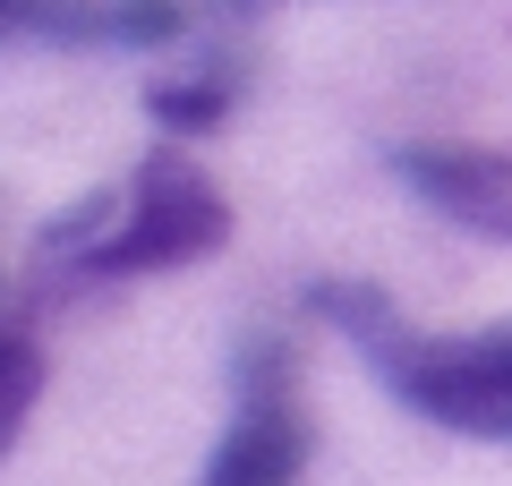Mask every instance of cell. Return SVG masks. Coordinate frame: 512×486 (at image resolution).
Returning a JSON list of instances; mask_svg holds the SVG:
<instances>
[{
	"instance_id": "cell-3",
	"label": "cell",
	"mask_w": 512,
	"mask_h": 486,
	"mask_svg": "<svg viewBox=\"0 0 512 486\" xmlns=\"http://www.w3.org/2000/svg\"><path fill=\"white\" fill-rule=\"evenodd\" d=\"M308 469V401H299V350L282 333H248L231 359V427L197 486H299Z\"/></svg>"
},
{
	"instance_id": "cell-8",
	"label": "cell",
	"mask_w": 512,
	"mask_h": 486,
	"mask_svg": "<svg viewBox=\"0 0 512 486\" xmlns=\"http://www.w3.org/2000/svg\"><path fill=\"white\" fill-rule=\"evenodd\" d=\"M222 9H256V0H222Z\"/></svg>"
},
{
	"instance_id": "cell-5",
	"label": "cell",
	"mask_w": 512,
	"mask_h": 486,
	"mask_svg": "<svg viewBox=\"0 0 512 486\" xmlns=\"http://www.w3.org/2000/svg\"><path fill=\"white\" fill-rule=\"evenodd\" d=\"M393 171L444 222L512 248V154H495V145H393Z\"/></svg>"
},
{
	"instance_id": "cell-4",
	"label": "cell",
	"mask_w": 512,
	"mask_h": 486,
	"mask_svg": "<svg viewBox=\"0 0 512 486\" xmlns=\"http://www.w3.org/2000/svg\"><path fill=\"white\" fill-rule=\"evenodd\" d=\"M188 35V0H0V43L52 52H154Z\"/></svg>"
},
{
	"instance_id": "cell-6",
	"label": "cell",
	"mask_w": 512,
	"mask_h": 486,
	"mask_svg": "<svg viewBox=\"0 0 512 486\" xmlns=\"http://www.w3.org/2000/svg\"><path fill=\"white\" fill-rule=\"evenodd\" d=\"M239 60H205V69H188V77H163V86L146 94V111H154V128L163 137H205V128H222L231 120V103H239Z\"/></svg>"
},
{
	"instance_id": "cell-1",
	"label": "cell",
	"mask_w": 512,
	"mask_h": 486,
	"mask_svg": "<svg viewBox=\"0 0 512 486\" xmlns=\"http://www.w3.org/2000/svg\"><path fill=\"white\" fill-rule=\"evenodd\" d=\"M308 316H325L402 410H419L427 427L470 435V444H512V324L487 333H419L402 324V307L376 282H308Z\"/></svg>"
},
{
	"instance_id": "cell-7",
	"label": "cell",
	"mask_w": 512,
	"mask_h": 486,
	"mask_svg": "<svg viewBox=\"0 0 512 486\" xmlns=\"http://www.w3.org/2000/svg\"><path fill=\"white\" fill-rule=\"evenodd\" d=\"M43 401V350L26 333H0V452L18 444V427L35 418Z\"/></svg>"
},
{
	"instance_id": "cell-2",
	"label": "cell",
	"mask_w": 512,
	"mask_h": 486,
	"mask_svg": "<svg viewBox=\"0 0 512 486\" xmlns=\"http://www.w3.org/2000/svg\"><path fill=\"white\" fill-rule=\"evenodd\" d=\"M222 239H231V205H222V188L205 180L180 145H154V154L137 162V180H128L120 222H111L86 256H69V265H60V282L86 290V282L180 273V265H197V256H214Z\"/></svg>"
}]
</instances>
